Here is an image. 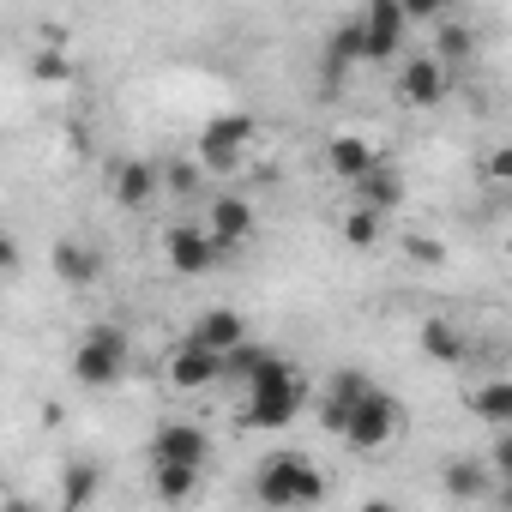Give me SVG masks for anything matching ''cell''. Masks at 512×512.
Here are the masks:
<instances>
[{"label": "cell", "instance_id": "11", "mask_svg": "<svg viewBox=\"0 0 512 512\" xmlns=\"http://www.w3.org/2000/svg\"><path fill=\"white\" fill-rule=\"evenodd\" d=\"M49 266H55V278H61L67 290H91V284L103 278V247L85 241V235H61V241L49 247Z\"/></svg>", "mask_w": 512, "mask_h": 512}, {"label": "cell", "instance_id": "2", "mask_svg": "<svg viewBox=\"0 0 512 512\" xmlns=\"http://www.w3.org/2000/svg\"><path fill=\"white\" fill-rule=\"evenodd\" d=\"M253 500L266 512H302V506H320L326 500V470L308 458V452H272L253 464Z\"/></svg>", "mask_w": 512, "mask_h": 512}, {"label": "cell", "instance_id": "10", "mask_svg": "<svg viewBox=\"0 0 512 512\" xmlns=\"http://www.w3.org/2000/svg\"><path fill=\"white\" fill-rule=\"evenodd\" d=\"M211 458V434L199 422H163L151 434V464H187V470H205Z\"/></svg>", "mask_w": 512, "mask_h": 512}, {"label": "cell", "instance_id": "31", "mask_svg": "<svg viewBox=\"0 0 512 512\" xmlns=\"http://www.w3.org/2000/svg\"><path fill=\"white\" fill-rule=\"evenodd\" d=\"M506 175H512V145H494V151H488V181L506 187Z\"/></svg>", "mask_w": 512, "mask_h": 512}, {"label": "cell", "instance_id": "15", "mask_svg": "<svg viewBox=\"0 0 512 512\" xmlns=\"http://www.w3.org/2000/svg\"><path fill=\"white\" fill-rule=\"evenodd\" d=\"M374 163H380V145H374L368 133H332V139H326V169H332L344 187H356Z\"/></svg>", "mask_w": 512, "mask_h": 512}, {"label": "cell", "instance_id": "4", "mask_svg": "<svg viewBox=\"0 0 512 512\" xmlns=\"http://www.w3.org/2000/svg\"><path fill=\"white\" fill-rule=\"evenodd\" d=\"M404 434V410H398V398L392 392H368V398H356V404H338V440L350 446V452H386L392 440Z\"/></svg>", "mask_w": 512, "mask_h": 512}, {"label": "cell", "instance_id": "25", "mask_svg": "<svg viewBox=\"0 0 512 512\" xmlns=\"http://www.w3.org/2000/svg\"><path fill=\"white\" fill-rule=\"evenodd\" d=\"M368 392H374V374H362V368H332L326 386H320L326 404H356V398H368Z\"/></svg>", "mask_w": 512, "mask_h": 512}, {"label": "cell", "instance_id": "23", "mask_svg": "<svg viewBox=\"0 0 512 512\" xmlns=\"http://www.w3.org/2000/svg\"><path fill=\"white\" fill-rule=\"evenodd\" d=\"M272 356H278L272 344H260V338H241L235 350H223V386H235V392H241V386H247L253 374H260Z\"/></svg>", "mask_w": 512, "mask_h": 512}, {"label": "cell", "instance_id": "19", "mask_svg": "<svg viewBox=\"0 0 512 512\" xmlns=\"http://www.w3.org/2000/svg\"><path fill=\"white\" fill-rule=\"evenodd\" d=\"M464 410H470L476 422H488L494 434H506V428H512V380H482V386L464 398Z\"/></svg>", "mask_w": 512, "mask_h": 512}, {"label": "cell", "instance_id": "34", "mask_svg": "<svg viewBox=\"0 0 512 512\" xmlns=\"http://www.w3.org/2000/svg\"><path fill=\"white\" fill-rule=\"evenodd\" d=\"M0 500H7V488H0Z\"/></svg>", "mask_w": 512, "mask_h": 512}, {"label": "cell", "instance_id": "29", "mask_svg": "<svg viewBox=\"0 0 512 512\" xmlns=\"http://www.w3.org/2000/svg\"><path fill=\"white\" fill-rule=\"evenodd\" d=\"M404 253H410V266H440L446 260V247L434 235H404Z\"/></svg>", "mask_w": 512, "mask_h": 512}, {"label": "cell", "instance_id": "5", "mask_svg": "<svg viewBox=\"0 0 512 512\" xmlns=\"http://www.w3.org/2000/svg\"><path fill=\"white\" fill-rule=\"evenodd\" d=\"M253 139H260V121H253V115H241V109H229V115H211V121L199 127L193 163H199L205 175H235V169L247 163Z\"/></svg>", "mask_w": 512, "mask_h": 512}, {"label": "cell", "instance_id": "17", "mask_svg": "<svg viewBox=\"0 0 512 512\" xmlns=\"http://www.w3.org/2000/svg\"><path fill=\"white\" fill-rule=\"evenodd\" d=\"M241 338H247V320H241L235 308H205V314L187 326V344H199V350H211V356L235 350Z\"/></svg>", "mask_w": 512, "mask_h": 512}, {"label": "cell", "instance_id": "26", "mask_svg": "<svg viewBox=\"0 0 512 512\" xmlns=\"http://www.w3.org/2000/svg\"><path fill=\"white\" fill-rule=\"evenodd\" d=\"M31 79H37V85H73V79H79V61H73L67 49H37V55H31Z\"/></svg>", "mask_w": 512, "mask_h": 512}, {"label": "cell", "instance_id": "20", "mask_svg": "<svg viewBox=\"0 0 512 512\" xmlns=\"http://www.w3.org/2000/svg\"><path fill=\"white\" fill-rule=\"evenodd\" d=\"M97 488H103V464H91V458L61 464V512H85L97 500Z\"/></svg>", "mask_w": 512, "mask_h": 512}, {"label": "cell", "instance_id": "9", "mask_svg": "<svg viewBox=\"0 0 512 512\" xmlns=\"http://www.w3.org/2000/svg\"><path fill=\"white\" fill-rule=\"evenodd\" d=\"M163 260H169L175 278H205V272L223 260V253L205 241L199 223H169V229H163Z\"/></svg>", "mask_w": 512, "mask_h": 512}, {"label": "cell", "instance_id": "13", "mask_svg": "<svg viewBox=\"0 0 512 512\" xmlns=\"http://www.w3.org/2000/svg\"><path fill=\"white\" fill-rule=\"evenodd\" d=\"M157 193H163L157 163H145V157H121V163L109 169V199H115L121 211H145Z\"/></svg>", "mask_w": 512, "mask_h": 512}, {"label": "cell", "instance_id": "18", "mask_svg": "<svg viewBox=\"0 0 512 512\" xmlns=\"http://www.w3.org/2000/svg\"><path fill=\"white\" fill-rule=\"evenodd\" d=\"M440 488H446V500H488L500 482H494V470L482 458H446L440 464Z\"/></svg>", "mask_w": 512, "mask_h": 512}, {"label": "cell", "instance_id": "24", "mask_svg": "<svg viewBox=\"0 0 512 512\" xmlns=\"http://www.w3.org/2000/svg\"><path fill=\"white\" fill-rule=\"evenodd\" d=\"M151 494L163 506H181V500L199 494V470H187V464H151Z\"/></svg>", "mask_w": 512, "mask_h": 512}, {"label": "cell", "instance_id": "7", "mask_svg": "<svg viewBox=\"0 0 512 512\" xmlns=\"http://www.w3.org/2000/svg\"><path fill=\"white\" fill-rule=\"evenodd\" d=\"M392 91H398V103H404V109H440V103H446V91H452V73L422 49V55H410V61L398 67V85H392Z\"/></svg>", "mask_w": 512, "mask_h": 512}, {"label": "cell", "instance_id": "28", "mask_svg": "<svg viewBox=\"0 0 512 512\" xmlns=\"http://www.w3.org/2000/svg\"><path fill=\"white\" fill-rule=\"evenodd\" d=\"M157 181H163V193H175V199H199V193H205V169H199V163H163Z\"/></svg>", "mask_w": 512, "mask_h": 512}, {"label": "cell", "instance_id": "1", "mask_svg": "<svg viewBox=\"0 0 512 512\" xmlns=\"http://www.w3.org/2000/svg\"><path fill=\"white\" fill-rule=\"evenodd\" d=\"M302 410H308V374H302L296 362H284V356H272L260 374L241 386V422H247V428L278 434V428H290Z\"/></svg>", "mask_w": 512, "mask_h": 512}, {"label": "cell", "instance_id": "27", "mask_svg": "<svg viewBox=\"0 0 512 512\" xmlns=\"http://www.w3.org/2000/svg\"><path fill=\"white\" fill-rule=\"evenodd\" d=\"M380 235H386V217H374V211H344V241L356 247V253H374L380 247Z\"/></svg>", "mask_w": 512, "mask_h": 512}, {"label": "cell", "instance_id": "21", "mask_svg": "<svg viewBox=\"0 0 512 512\" xmlns=\"http://www.w3.org/2000/svg\"><path fill=\"white\" fill-rule=\"evenodd\" d=\"M428 55L452 73L458 61H470V55H476V31H470L458 13H440V31H434V49H428Z\"/></svg>", "mask_w": 512, "mask_h": 512}, {"label": "cell", "instance_id": "32", "mask_svg": "<svg viewBox=\"0 0 512 512\" xmlns=\"http://www.w3.org/2000/svg\"><path fill=\"white\" fill-rule=\"evenodd\" d=\"M362 512H404L398 500H362Z\"/></svg>", "mask_w": 512, "mask_h": 512}, {"label": "cell", "instance_id": "14", "mask_svg": "<svg viewBox=\"0 0 512 512\" xmlns=\"http://www.w3.org/2000/svg\"><path fill=\"white\" fill-rule=\"evenodd\" d=\"M416 344H422V356L440 362V368H464V362H470V338H464V326L446 320V314L416 320Z\"/></svg>", "mask_w": 512, "mask_h": 512}, {"label": "cell", "instance_id": "12", "mask_svg": "<svg viewBox=\"0 0 512 512\" xmlns=\"http://www.w3.org/2000/svg\"><path fill=\"white\" fill-rule=\"evenodd\" d=\"M163 380L175 386V392H205V386H217L223 380V356H211V350H199V344H175L169 350V362H163Z\"/></svg>", "mask_w": 512, "mask_h": 512}, {"label": "cell", "instance_id": "3", "mask_svg": "<svg viewBox=\"0 0 512 512\" xmlns=\"http://www.w3.org/2000/svg\"><path fill=\"white\" fill-rule=\"evenodd\" d=\"M73 380L85 386V392H109V386H121L127 380V368H133V350H127V332L121 326H85V338L73 344Z\"/></svg>", "mask_w": 512, "mask_h": 512}, {"label": "cell", "instance_id": "6", "mask_svg": "<svg viewBox=\"0 0 512 512\" xmlns=\"http://www.w3.org/2000/svg\"><path fill=\"white\" fill-rule=\"evenodd\" d=\"M356 31H362V61H392L410 37V19H404L398 0H368L356 13Z\"/></svg>", "mask_w": 512, "mask_h": 512}, {"label": "cell", "instance_id": "8", "mask_svg": "<svg viewBox=\"0 0 512 512\" xmlns=\"http://www.w3.org/2000/svg\"><path fill=\"white\" fill-rule=\"evenodd\" d=\"M253 223H260V217H253V205L241 199V193H211L205 199V241L217 247V253H229V247H241L247 235H253Z\"/></svg>", "mask_w": 512, "mask_h": 512}, {"label": "cell", "instance_id": "33", "mask_svg": "<svg viewBox=\"0 0 512 512\" xmlns=\"http://www.w3.org/2000/svg\"><path fill=\"white\" fill-rule=\"evenodd\" d=\"M0 512H37L31 500H0Z\"/></svg>", "mask_w": 512, "mask_h": 512}, {"label": "cell", "instance_id": "16", "mask_svg": "<svg viewBox=\"0 0 512 512\" xmlns=\"http://www.w3.org/2000/svg\"><path fill=\"white\" fill-rule=\"evenodd\" d=\"M350 193H356V211H374V217H386V211H398V205H404V169L380 157V163H374V169H368V175H362Z\"/></svg>", "mask_w": 512, "mask_h": 512}, {"label": "cell", "instance_id": "30", "mask_svg": "<svg viewBox=\"0 0 512 512\" xmlns=\"http://www.w3.org/2000/svg\"><path fill=\"white\" fill-rule=\"evenodd\" d=\"M19 260H25V253H19V235H13V229H0V278H13Z\"/></svg>", "mask_w": 512, "mask_h": 512}, {"label": "cell", "instance_id": "22", "mask_svg": "<svg viewBox=\"0 0 512 512\" xmlns=\"http://www.w3.org/2000/svg\"><path fill=\"white\" fill-rule=\"evenodd\" d=\"M320 67H326V79H344L350 67H362V31H356V19L332 25V37L320 49Z\"/></svg>", "mask_w": 512, "mask_h": 512}]
</instances>
